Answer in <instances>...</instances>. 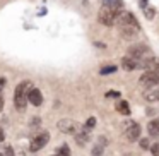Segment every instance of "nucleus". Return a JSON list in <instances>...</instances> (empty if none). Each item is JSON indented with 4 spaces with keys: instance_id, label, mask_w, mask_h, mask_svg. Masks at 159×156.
I'll use <instances>...</instances> for the list:
<instances>
[{
    "instance_id": "14",
    "label": "nucleus",
    "mask_w": 159,
    "mask_h": 156,
    "mask_svg": "<svg viewBox=\"0 0 159 156\" xmlns=\"http://www.w3.org/2000/svg\"><path fill=\"white\" fill-rule=\"evenodd\" d=\"M144 98H145V101H149V103H154V101H159V89L152 87V89L144 91Z\"/></svg>"
},
{
    "instance_id": "22",
    "label": "nucleus",
    "mask_w": 159,
    "mask_h": 156,
    "mask_svg": "<svg viewBox=\"0 0 159 156\" xmlns=\"http://www.w3.org/2000/svg\"><path fill=\"white\" fill-rule=\"evenodd\" d=\"M149 151H151L154 156H159V142H154V144H151Z\"/></svg>"
},
{
    "instance_id": "25",
    "label": "nucleus",
    "mask_w": 159,
    "mask_h": 156,
    "mask_svg": "<svg viewBox=\"0 0 159 156\" xmlns=\"http://www.w3.org/2000/svg\"><path fill=\"white\" fill-rule=\"evenodd\" d=\"M2 87H0V111L4 110V105H5V100H4V93H2Z\"/></svg>"
},
{
    "instance_id": "6",
    "label": "nucleus",
    "mask_w": 159,
    "mask_h": 156,
    "mask_svg": "<svg viewBox=\"0 0 159 156\" xmlns=\"http://www.w3.org/2000/svg\"><path fill=\"white\" fill-rule=\"evenodd\" d=\"M57 127H58V130L63 132V134H75V132L79 130V125L74 120H70V118H62V120H58L57 122Z\"/></svg>"
},
{
    "instance_id": "3",
    "label": "nucleus",
    "mask_w": 159,
    "mask_h": 156,
    "mask_svg": "<svg viewBox=\"0 0 159 156\" xmlns=\"http://www.w3.org/2000/svg\"><path fill=\"white\" fill-rule=\"evenodd\" d=\"M48 141H50V132L48 130L39 132L38 135H34V137H33L31 144H29V151H31V153L39 151L41 148H45V146L48 144Z\"/></svg>"
},
{
    "instance_id": "29",
    "label": "nucleus",
    "mask_w": 159,
    "mask_h": 156,
    "mask_svg": "<svg viewBox=\"0 0 159 156\" xmlns=\"http://www.w3.org/2000/svg\"><path fill=\"white\" fill-rule=\"evenodd\" d=\"M4 139H5V132H4V129L0 127V142H4Z\"/></svg>"
},
{
    "instance_id": "9",
    "label": "nucleus",
    "mask_w": 159,
    "mask_h": 156,
    "mask_svg": "<svg viewBox=\"0 0 159 156\" xmlns=\"http://www.w3.org/2000/svg\"><path fill=\"white\" fill-rule=\"evenodd\" d=\"M145 72H159V59L157 57H147V59L140 60V67Z\"/></svg>"
},
{
    "instance_id": "26",
    "label": "nucleus",
    "mask_w": 159,
    "mask_h": 156,
    "mask_svg": "<svg viewBox=\"0 0 159 156\" xmlns=\"http://www.w3.org/2000/svg\"><path fill=\"white\" fill-rule=\"evenodd\" d=\"M120 96V91H110V93H106V98H118Z\"/></svg>"
},
{
    "instance_id": "16",
    "label": "nucleus",
    "mask_w": 159,
    "mask_h": 156,
    "mask_svg": "<svg viewBox=\"0 0 159 156\" xmlns=\"http://www.w3.org/2000/svg\"><path fill=\"white\" fill-rule=\"evenodd\" d=\"M104 4L103 5H108L111 9H116V11H121L123 9V2L121 0H103Z\"/></svg>"
},
{
    "instance_id": "13",
    "label": "nucleus",
    "mask_w": 159,
    "mask_h": 156,
    "mask_svg": "<svg viewBox=\"0 0 159 156\" xmlns=\"http://www.w3.org/2000/svg\"><path fill=\"white\" fill-rule=\"evenodd\" d=\"M121 67H123L125 70H135L140 67V60H135L132 59V57H123L121 59Z\"/></svg>"
},
{
    "instance_id": "12",
    "label": "nucleus",
    "mask_w": 159,
    "mask_h": 156,
    "mask_svg": "<svg viewBox=\"0 0 159 156\" xmlns=\"http://www.w3.org/2000/svg\"><path fill=\"white\" fill-rule=\"evenodd\" d=\"M140 132H142L140 124H134L132 127L125 129V137H127L130 142H135V141H139V139H140Z\"/></svg>"
},
{
    "instance_id": "34",
    "label": "nucleus",
    "mask_w": 159,
    "mask_h": 156,
    "mask_svg": "<svg viewBox=\"0 0 159 156\" xmlns=\"http://www.w3.org/2000/svg\"><path fill=\"white\" fill-rule=\"evenodd\" d=\"M0 156H4V153H0Z\"/></svg>"
},
{
    "instance_id": "21",
    "label": "nucleus",
    "mask_w": 159,
    "mask_h": 156,
    "mask_svg": "<svg viewBox=\"0 0 159 156\" xmlns=\"http://www.w3.org/2000/svg\"><path fill=\"white\" fill-rule=\"evenodd\" d=\"M139 141H140V148L142 149H149V148H151V141H149L147 137H142V139H139Z\"/></svg>"
},
{
    "instance_id": "11",
    "label": "nucleus",
    "mask_w": 159,
    "mask_h": 156,
    "mask_svg": "<svg viewBox=\"0 0 159 156\" xmlns=\"http://www.w3.org/2000/svg\"><path fill=\"white\" fill-rule=\"evenodd\" d=\"M74 137H75V142L79 146H86V142H89L91 141V129H87V127H79V130L74 134Z\"/></svg>"
},
{
    "instance_id": "19",
    "label": "nucleus",
    "mask_w": 159,
    "mask_h": 156,
    "mask_svg": "<svg viewBox=\"0 0 159 156\" xmlns=\"http://www.w3.org/2000/svg\"><path fill=\"white\" fill-rule=\"evenodd\" d=\"M144 14L147 19H152L156 16V9L154 7H149V5H144Z\"/></svg>"
},
{
    "instance_id": "20",
    "label": "nucleus",
    "mask_w": 159,
    "mask_h": 156,
    "mask_svg": "<svg viewBox=\"0 0 159 156\" xmlns=\"http://www.w3.org/2000/svg\"><path fill=\"white\" fill-rule=\"evenodd\" d=\"M103 153H104V148L101 144H96L91 151V156H103Z\"/></svg>"
},
{
    "instance_id": "28",
    "label": "nucleus",
    "mask_w": 159,
    "mask_h": 156,
    "mask_svg": "<svg viewBox=\"0 0 159 156\" xmlns=\"http://www.w3.org/2000/svg\"><path fill=\"white\" fill-rule=\"evenodd\" d=\"M39 124V117H33V120L29 122V125H38Z\"/></svg>"
},
{
    "instance_id": "33",
    "label": "nucleus",
    "mask_w": 159,
    "mask_h": 156,
    "mask_svg": "<svg viewBox=\"0 0 159 156\" xmlns=\"http://www.w3.org/2000/svg\"><path fill=\"white\" fill-rule=\"evenodd\" d=\"M145 4H147V0H142V5H145Z\"/></svg>"
},
{
    "instance_id": "17",
    "label": "nucleus",
    "mask_w": 159,
    "mask_h": 156,
    "mask_svg": "<svg viewBox=\"0 0 159 156\" xmlns=\"http://www.w3.org/2000/svg\"><path fill=\"white\" fill-rule=\"evenodd\" d=\"M57 154L58 156H70L72 153H70V148H69V144H63V146H60L58 149H57Z\"/></svg>"
},
{
    "instance_id": "7",
    "label": "nucleus",
    "mask_w": 159,
    "mask_h": 156,
    "mask_svg": "<svg viewBox=\"0 0 159 156\" xmlns=\"http://www.w3.org/2000/svg\"><path fill=\"white\" fill-rule=\"evenodd\" d=\"M145 55H149V46L147 45H132L128 48V55L135 60H144Z\"/></svg>"
},
{
    "instance_id": "2",
    "label": "nucleus",
    "mask_w": 159,
    "mask_h": 156,
    "mask_svg": "<svg viewBox=\"0 0 159 156\" xmlns=\"http://www.w3.org/2000/svg\"><path fill=\"white\" fill-rule=\"evenodd\" d=\"M116 16H118V11L116 9H111L108 7V5H103V7L99 9V12H98V21L101 22V24L104 26H115L116 24Z\"/></svg>"
},
{
    "instance_id": "5",
    "label": "nucleus",
    "mask_w": 159,
    "mask_h": 156,
    "mask_svg": "<svg viewBox=\"0 0 159 156\" xmlns=\"http://www.w3.org/2000/svg\"><path fill=\"white\" fill-rule=\"evenodd\" d=\"M120 24H127V26H135V28H140L139 26V21L132 12L128 11H118V16H116V26Z\"/></svg>"
},
{
    "instance_id": "27",
    "label": "nucleus",
    "mask_w": 159,
    "mask_h": 156,
    "mask_svg": "<svg viewBox=\"0 0 159 156\" xmlns=\"http://www.w3.org/2000/svg\"><path fill=\"white\" fill-rule=\"evenodd\" d=\"M134 124H135L134 120H130V118H127V122H123V127H125V129H128V127H132Z\"/></svg>"
},
{
    "instance_id": "1",
    "label": "nucleus",
    "mask_w": 159,
    "mask_h": 156,
    "mask_svg": "<svg viewBox=\"0 0 159 156\" xmlns=\"http://www.w3.org/2000/svg\"><path fill=\"white\" fill-rule=\"evenodd\" d=\"M33 87V83L31 81H22L21 84L16 86V91H14V106L17 111H24L26 106H28V91Z\"/></svg>"
},
{
    "instance_id": "10",
    "label": "nucleus",
    "mask_w": 159,
    "mask_h": 156,
    "mask_svg": "<svg viewBox=\"0 0 159 156\" xmlns=\"http://www.w3.org/2000/svg\"><path fill=\"white\" fill-rule=\"evenodd\" d=\"M26 98H28V103H31L33 106H41L43 105V94L38 87H31L26 94Z\"/></svg>"
},
{
    "instance_id": "18",
    "label": "nucleus",
    "mask_w": 159,
    "mask_h": 156,
    "mask_svg": "<svg viewBox=\"0 0 159 156\" xmlns=\"http://www.w3.org/2000/svg\"><path fill=\"white\" fill-rule=\"evenodd\" d=\"M115 70H116V67H115V65H104V67H101V69H99V74H101V76H106V74H113Z\"/></svg>"
},
{
    "instance_id": "32",
    "label": "nucleus",
    "mask_w": 159,
    "mask_h": 156,
    "mask_svg": "<svg viewBox=\"0 0 159 156\" xmlns=\"http://www.w3.org/2000/svg\"><path fill=\"white\" fill-rule=\"evenodd\" d=\"M154 124H156V127L159 129V118H156V120H154Z\"/></svg>"
},
{
    "instance_id": "4",
    "label": "nucleus",
    "mask_w": 159,
    "mask_h": 156,
    "mask_svg": "<svg viewBox=\"0 0 159 156\" xmlns=\"http://www.w3.org/2000/svg\"><path fill=\"white\" fill-rule=\"evenodd\" d=\"M140 86H144L145 89H152L159 84V72H144L139 79Z\"/></svg>"
},
{
    "instance_id": "31",
    "label": "nucleus",
    "mask_w": 159,
    "mask_h": 156,
    "mask_svg": "<svg viewBox=\"0 0 159 156\" xmlns=\"http://www.w3.org/2000/svg\"><path fill=\"white\" fill-rule=\"evenodd\" d=\"M94 46H98V48H106V45H104V43H99V41L94 43Z\"/></svg>"
},
{
    "instance_id": "35",
    "label": "nucleus",
    "mask_w": 159,
    "mask_h": 156,
    "mask_svg": "<svg viewBox=\"0 0 159 156\" xmlns=\"http://www.w3.org/2000/svg\"><path fill=\"white\" fill-rule=\"evenodd\" d=\"M52 156H58V154H52Z\"/></svg>"
},
{
    "instance_id": "8",
    "label": "nucleus",
    "mask_w": 159,
    "mask_h": 156,
    "mask_svg": "<svg viewBox=\"0 0 159 156\" xmlns=\"http://www.w3.org/2000/svg\"><path fill=\"white\" fill-rule=\"evenodd\" d=\"M118 33L123 40H135L140 33V28H135V26H127V24H120L118 26Z\"/></svg>"
},
{
    "instance_id": "23",
    "label": "nucleus",
    "mask_w": 159,
    "mask_h": 156,
    "mask_svg": "<svg viewBox=\"0 0 159 156\" xmlns=\"http://www.w3.org/2000/svg\"><path fill=\"white\" fill-rule=\"evenodd\" d=\"M4 156H16L12 146H5V148H4Z\"/></svg>"
},
{
    "instance_id": "30",
    "label": "nucleus",
    "mask_w": 159,
    "mask_h": 156,
    "mask_svg": "<svg viewBox=\"0 0 159 156\" xmlns=\"http://www.w3.org/2000/svg\"><path fill=\"white\" fill-rule=\"evenodd\" d=\"M5 84H7V79L5 77H0V87H4Z\"/></svg>"
},
{
    "instance_id": "24",
    "label": "nucleus",
    "mask_w": 159,
    "mask_h": 156,
    "mask_svg": "<svg viewBox=\"0 0 159 156\" xmlns=\"http://www.w3.org/2000/svg\"><path fill=\"white\" fill-rule=\"evenodd\" d=\"M94 125H96V118H94V117H91V118H87V122H86V125H84V127H87V129H93Z\"/></svg>"
},
{
    "instance_id": "15",
    "label": "nucleus",
    "mask_w": 159,
    "mask_h": 156,
    "mask_svg": "<svg viewBox=\"0 0 159 156\" xmlns=\"http://www.w3.org/2000/svg\"><path fill=\"white\" fill-rule=\"evenodd\" d=\"M116 111H120L121 115H130V106H128V101H118L116 103Z\"/></svg>"
}]
</instances>
